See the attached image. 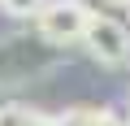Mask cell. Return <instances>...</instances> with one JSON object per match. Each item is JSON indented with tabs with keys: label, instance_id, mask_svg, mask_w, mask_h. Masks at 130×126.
I'll use <instances>...</instances> for the list:
<instances>
[{
	"label": "cell",
	"instance_id": "obj_1",
	"mask_svg": "<svg viewBox=\"0 0 130 126\" xmlns=\"http://www.w3.org/2000/svg\"><path fill=\"white\" fill-rule=\"evenodd\" d=\"M87 22H91V9L83 0H48V5L35 13V31L52 44V48H70V44H83L87 35Z\"/></svg>",
	"mask_w": 130,
	"mask_h": 126
},
{
	"label": "cell",
	"instance_id": "obj_2",
	"mask_svg": "<svg viewBox=\"0 0 130 126\" xmlns=\"http://www.w3.org/2000/svg\"><path fill=\"white\" fill-rule=\"evenodd\" d=\"M83 44H87V52L100 61V65H108V70H117V65H126V61H130V31H126L117 18L91 13Z\"/></svg>",
	"mask_w": 130,
	"mask_h": 126
},
{
	"label": "cell",
	"instance_id": "obj_3",
	"mask_svg": "<svg viewBox=\"0 0 130 126\" xmlns=\"http://www.w3.org/2000/svg\"><path fill=\"white\" fill-rule=\"evenodd\" d=\"M39 57H52V44L35 31V35H13L9 44H0V83H22L26 74H35L30 65Z\"/></svg>",
	"mask_w": 130,
	"mask_h": 126
},
{
	"label": "cell",
	"instance_id": "obj_4",
	"mask_svg": "<svg viewBox=\"0 0 130 126\" xmlns=\"http://www.w3.org/2000/svg\"><path fill=\"white\" fill-rule=\"evenodd\" d=\"M56 126H121V117H113L108 109H70L56 117Z\"/></svg>",
	"mask_w": 130,
	"mask_h": 126
},
{
	"label": "cell",
	"instance_id": "obj_5",
	"mask_svg": "<svg viewBox=\"0 0 130 126\" xmlns=\"http://www.w3.org/2000/svg\"><path fill=\"white\" fill-rule=\"evenodd\" d=\"M0 9L13 13V18H35V13L43 9V0H0Z\"/></svg>",
	"mask_w": 130,
	"mask_h": 126
},
{
	"label": "cell",
	"instance_id": "obj_6",
	"mask_svg": "<svg viewBox=\"0 0 130 126\" xmlns=\"http://www.w3.org/2000/svg\"><path fill=\"white\" fill-rule=\"evenodd\" d=\"M104 5H113V9H130V0H104Z\"/></svg>",
	"mask_w": 130,
	"mask_h": 126
}]
</instances>
